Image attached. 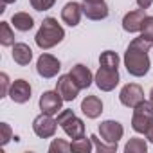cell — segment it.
<instances>
[{
    "label": "cell",
    "mask_w": 153,
    "mask_h": 153,
    "mask_svg": "<svg viewBox=\"0 0 153 153\" xmlns=\"http://www.w3.org/2000/svg\"><path fill=\"white\" fill-rule=\"evenodd\" d=\"M119 101H121L123 106L133 110L139 103L144 101V90H142V87L137 85V83H128V85H124V87L121 88V92H119Z\"/></svg>",
    "instance_id": "cell-9"
},
{
    "label": "cell",
    "mask_w": 153,
    "mask_h": 153,
    "mask_svg": "<svg viewBox=\"0 0 153 153\" xmlns=\"http://www.w3.org/2000/svg\"><path fill=\"white\" fill-rule=\"evenodd\" d=\"M49 151L51 153H68V151H72V146L65 139H54L49 144Z\"/></svg>",
    "instance_id": "cell-25"
},
{
    "label": "cell",
    "mask_w": 153,
    "mask_h": 153,
    "mask_svg": "<svg viewBox=\"0 0 153 153\" xmlns=\"http://www.w3.org/2000/svg\"><path fill=\"white\" fill-rule=\"evenodd\" d=\"M29 2H31L33 9H36V11H49L54 6L52 2H49V0H29Z\"/></svg>",
    "instance_id": "cell-29"
},
{
    "label": "cell",
    "mask_w": 153,
    "mask_h": 153,
    "mask_svg": "<svg viewBox=\"0 0 153 153\" xmlns=\"http://www.w3.org/2000/svg\"><path fill=\"white\" fill-rule=\"evenodd\" d=\"M33 96V88H31V83L25 81V79H15L11 83V88H9V97L13 103L16 105H25Z\"/></svg>",
    "instance_id": "cell-12"
},
{
    "label": "cell",
    "mask_w": 153,
    "mask_h": 153,
    "mask_svg": "<svg viewBox=\"0 0 153 153\" xmlns=\"http://www.w3.org/2000/svg\"><path fill=\"white\" fill-rule=\"evenodd\" d=\"M83 15L88 20L99 22V20L108 18L110 11H108V6L105 4V0H99V2H88V0H83Z\"/></svg>",
    "instance_id": "cell-13"
},
{
    "label": "cell",
    "mask_w": 153,
    "mask_h": 153,
    "mask_svg": "<svg viewBox=\"0 0 153 153\" xmlns=\"http://www.w3.org/2000/svg\"><path fill=\"white\" fill-rule=\"evenodd\" d=\"M58 126H59L58 121L52 119V115L43 114V112L38 117H34V121H33V131L40 139H51V137H54Z\"/></svg>",
    "instance_id": "cell-8"
},
{
    "label": "cell",
    "mask_w": 153,
    "mask_h": 153,
    "mask_svg": "<svg viewBox=\"0 0 153 153\" xmlns=\"http://www.w3.org/2000/svg\"><path fill=\"white\" fill-rule=\"evenodd\" d=\"M81 16H83V4H79V2H67L61 9V20L68 27L79 25Z\"/></svg>",
    "instance_id": "cell-14"
},
{
    "label": "cell",
    "mask_w": 153,
    "mask_h": 153,
    "mask_svg": "<svg viewBox=\"0 0 153 153\" xmlns=\"http://www.w3.org/2000/svg\"><path fill=\"white\" fill-rule=\"evenodd\" d=\"M146 9H133L130 13L124 15L123 18V29L126 33H140L142 29V24H144V18H146Z\"/></svg>",
    "instance_id": "cell-15"
},
{
    "label": "cell",
    "mask_w": 153,
    "mask_h": 153,
    "mask_svg": "<svg viewBox=\"0 0 153 153\" xmlns=\"http://www.w3.org/2000/svg\"><path fill=\"white\" fill-rule=\"evenodd\" d=\"M124 151L126 153H146L148 151V142L140 137H131L126 146H124Z\"/></svg>",
    "instance_id": "cell-22"
},
{
    "label": "cell",
    "mask_w": 153,
    "mask_h": 153,
    "mask_svg": "<svg viewBox=\"0 0 153 153\" xmlns=\"http://www.w3.org/2000/svg\"><path fill=\"white\" fill-rule=\"evenodd\" d=\"M140 36L153 42V16H146L144 18V24H142V29H140Z\"/></svg>",
    "instance_id": "cell-26"
},
{
    "label": "cell",
    "mask_w": 153,
    "mask_h": 153,
    "mask_svg": "<svg viewBox=\"0 0 153 153\" xmlns=\"http://www.w3.org/2000/svg\"><path fill=\"white\" fill-rule=\"evenodd\" d=\"M0 130H2V137H0L2 140H0V142H2V146H6L13 139V130H11V126L7 123H0Z\"/></svg>",
    "instance_id": "cell-27"
},
{
    "label": "cell",
    "mask_w": 153,
    "mask_h": 153,
    "mask_svg": "<svg viewBox=\"0 0 153 153\" xmlns=\"http://www.w3.org/2000/svg\"><path fill=\"white\" fill-rule=\"evenodd\" d=\"M70 78L78 83V87L83 90V88H88L90 85H92V81H94V74H92V70L87 67V65H83V63H78V65H74L72 68H70Z\"/></svg>",
    "instance_id": "cell-16"
},
{
    "label": "cell",
    "mask_w": 153,
    "mask_h": 153,
    "mask_svg": "<svg viewBox=\"0 0 153 153\" xmlns=\"http://www.w3.org/2000/svg\"><path fill=\"white\" fill-rule=\"evenodd\" d=\"M11 25L20 33H27L34 27V18L25 11H18L11 16Z\"/></svg>",
    "instance_id": "cell-19"
},
{
    "label": "cell",
    "mask_w": 153,
    "mask_h": 153,
    "mask_svg": "<svg viewBox=\"0 0 153 153\" xmlns=\"http://www.w3.org/2000/svg\"><path fill=\"white\" fill-rule=\"evenodd\" d=\"M151 123H153V103L144 99L142 103H139L133 108V114H131V128H133V131L144 135L148 131V128L151 126Z\"/></svg>",
    "instance_id": "cell-4"
},
{
    "label": "cell",
    "mask_w": 153,
    "mask_h": 153,
    "mask_svg": "<svg viewBox=\"0 0 153 153\" xmlns=\"http://www.w3.org/2000/svg\"><path fill=\"white\" fill-rule=\"evenodd\" d=\"M121 81V76L117 68H108V67H101L97 68V72L94 74V83L97 85V88L101 92H112Z\"/></svg>",
    "instance_id": "cell-5"
},
{
    "label": "cell",
    "mask_w": 153,
    "mask_h": 153,
    "mask_svg": "<svg viewBox=\"0 0 153 153\" xmlns=\"http://www.w3.org/2000/svg\"><path fill=\"white\" fill-rule=\"evenodd\" d=\"M135 2H137V6L140 9H149L151 4H153V0H135Z\"/></svg>",
    "instance_id": "cell-30"
},
{
    "label": "cell",
    "mask_w": 153,
    "mask_h": 153,
    "mask_svg": "<svg viewBox=\"0 0 153 153\" xmlns=\"http://www.w3.org/2000/svg\"><path fill=\"white\" fill-rule=\"evenodd\" d=\"M0 43L4 47H13L15 45V33H13L9 22H0Z\"/></svg>",
    "instance_id": "cell-21"
},
{
    "label": "cell",
    "mask_w": 153,
    "mask_h": 153,
    "mask_svg": "<svg viewBox=\"0 0 153 153\" xmlns=\"http://www.w3.org/2000/svg\"><path fill=\"white\" fill-rule=\"evenodd\" d=\"M11 56H13L15 63L22 65V67H25V65H29V63L33 61V51H31V47H29L27 43H24V42H18V43L13 45Z\"/></svg>",
    "instance_id": "cell-18"
},
{
    "label": "cell",
    "mask_w": 153,
    "mask_h": 153,
    "mask_svg": "<svg viewBox=\"0 0 153 153\" xmlns=\"http://www.w3.org/2000/svg\"><path fill=\"white\" fill-rule=\"evenodd\" d=\"M0 85H2V92H0V97H6L9 96V88H11V81H9V76L6 72L0 74Z\"/></svg>",
    "instance_id": "cell-28"
},
{
    "label": "cell",
    "mask_w": 153,
    "mask_h": 153,
    "mask_svg": "<svg viewBox=\"0 0 153 153\" xmlns=\"http://www.w3.org/2000/svg\"><path fill=\"white\" fill-rule=\"evenodd\" d=\"M63 38H65V29L61 27V24H58L56 18L47 16V18H43V22L34 36V42L42 51H49V49L59 45L63 42Z\"/></svg>",
    "instance_id": "cell-2"
},
{
    "label": "cell",
    "mask_w": 153,
    "mask_h": 153,
    "mask_svg": "<svg viewBox=\"0 0 153 153\" xmlns=\"http://www.w3.org/2000/svg\"><path fill=\"white\" fill-rule=\"evenodd\" d=\"M70 146H72V151H76V153H90L94 149L92 139L90 137H85V135L79 137V139H72Z\"/></svg>",
    "instance_id": "cell-20"
},
{
    "label": "cell",
    "mask_w": 153,
    "mask_h": 153,
    "mask_svg": "<svg viewBox=\"0 0 153 153\" xmlns=\"http://www.w3.org/2000/svg\"><path fill=\"white\" fill-rule=\"evenodd\" d=\"M88 2H99V0H88Z\"/></svg>",
    "instance_id": "cell-34"
},
{
    "label": "cell",
    "mask_w": 153,
    "mask_h": 153,
    "mask_svg": "<svg viewBox=\"0 0 153 153\" xmlns=\"http://www.w3.org/2000/svg\"><path fill=\"white\" fill-rule=\"evenodd\" d=\"M16 0H2V6H0V13H4L6 11V6L7 4H15Z\"/></svg>",
    "instance_id": "cell-32"
},
{
    "label": "cell",
    "mask_w": 153,
    "mask_h": 153,
    "mask_svg": "<svg viewBox=\"0 0 153 153\" xmlns=\"http://www.w3.org/2000/svg\"><path fill=\"white\" fill-rule=\"evenodd\" d=\"M90 139H92V142H94L96 151H99V153H115V151H117V144H110V142L99 139L97 135H90Z\"/></svg>",
    "instance_id": "cell-24"
},
{
    "label": "cell",
    "mask_w": 153,
    "mask_h": 153,
    "mask_svg": "<svg viewBox=\"0 0 153 153\" xmlns=\"http://www.w3.org/2000/svg\"><path fill=\"white\" fill-rule=\"evenodd\" d=\"M81 112L88 119H97L103 114V101L97 96H87L81 101Z\"/></svg>",
    "instance_id": "cell-17"
},
{
    "label": "cell",
    "mask_w": 153,
    "mask_h": 153,
    "mask_svg": "<svg viewBox=\"0 0 153 153\" xmlns=\"http://www.w3.org/2000/svg\"><path fill=\"white\" fill-rule=\"evenodd\" d=\"M63 103L65 99L59 96L58 90H45L42 96H40V101H38V106L43 114H49V115H58L61 110H63Z\"/></svg>",
    "instance_id": "cell-7"
},
{
    "label": "cell",
    "mask_w": 153,
    "mask_h": 153,
    "mask_svg": "<svg viewBox=\"0 0 153 153\" xmlns=\"http://www.w3.org/2000/svg\"><path fill=\"white\" fill-rule=\"evenodd\" d=\"M49 2H52V4H56V0H49Z\"/></svg>",
    "instance_id": "cell-35"
},
{
    "label": "cell",
    "mask_w": 153,
    "mask_h": 153,
    "mask_svg": "<svg viewBox=\"0 0 153 153\" xmlns=\"http://www.w3.org/2000/svg\"><path fill=\"white\" fill-rule=\"evenodd\" d=\"M56 121H58V124L63 128V131L70 139H79V137L85 135V123H83V119H79L74 114V110H70V108H63L58 114Z\"/></svg>",
    "instance_id": "cell-3"
},
{
    "label": "cell",
    "mask_w": 153,
    "mask_h": 153,
    "mask_svg": "<svg viewBox=\"0 0 153 153\" xmlns=\"http://www.w3.org/2000/svg\"><path fill=\"white\" fill-rule=\"evenodd\" d=\"M99 135H101L103 140H106L110 144H117L124 135V128L119 121L108 119V121H103L99 124Z\"/></svg>",
    "instance_id": "cell-10"
},
{
    "label": "cell",
    "mask_w": 153,
    "mask_h": 153,
    "mask_svg": "<svg viewBox=\"0 0 153 153\" xmlns=\"http://www.w3.org/2000/svg\"><path fill=\"white\" fill-rule=\"evenodd\" d=\"M144 135H146V139H148V142H151V144H153V123H151V126L148 128V131H146Z\"/></svg>",
    "instance_id": "cell-31"
},
{
    "label": "cell",
    "mask_w": 153,
    "mask_h": 153,
    "mask_svg": "<svg viewBox=\"0 0 153 153\" xmlns=\"http://www.w3.org/2000/svg\"><path fill=\"white\" fill-rule=\"evenodd\" d=\"M149 101L153 103V87H151V90H149Z\"/></svg>",
    "instance_id": "cell-33"
},
{
    "label": "cell",
    "mask_w": 153,
    "mask_h": 153,
    "mask_svg": "<svg viewBox=\"0 0 153 153\" xmlns=\"http://www.w3.org/2000/svg\"><path fill=\"white\" fill-rule=\"evenodd\" d=\"M61 70V63L56 56L49 54V52H42L40 58L36 59V72L40 78L43 79H52L59 74Z\"/></svg>",
    "instance_id": "cell-6"
},
{
    "label": "cell",
    "mask_w": 153,
    "mask_h": 153,
    "mask_svg": "<svg viewBox=\"0 0 153 153\" xmlns=\"http://www.w3.org/2000/svg\"><path fill=\"white\" fill-rule=\"evenodd\" d=\"M153 42L139 36V38H133L124 52V67L128 70L130 76L133 78H144V76L149 72V67H151V61H149V49H151Z\"/></svg>",
    "instance_id": "cell-1"
},
{
    "label": "cell",
    "mask_w": 153,
    "mask_h": 153,
    "mask_svg": "<svg viewBox=\"0 0 153 153\" xmlns=\"http://www.w3.org/2000/svg\"><path fill=\"white\" fill-rule=\"evenodd\" d=\"M99 65L108 67V68H117L119 67V56L115 51H105L99 56Z\"/></svg>",
    "instance_id": "cell-23"
},
{
    "label": "cell",
    "mask_w": 153,
    "mask_h": 153,
    "mask_svg": "<svg viewBox=\"0 0 153 153\" xmlns=\"http://www.w3.org/2000/svg\"><path fill=\"white\" fill-rule=\"evenodd\" d=\"M56 90L59 92V96L67 103H70V101H74L76 97H78L81 88L78 87V83L70 78V74H63V76H59L58 81H56Z\"/></svg>",
    "instance_id": "cell-11"
}]
</instances>
